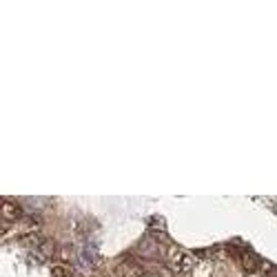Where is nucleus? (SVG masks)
<instances>
[{"mask_svg": "<svg viewBox=\"0 0 277 277\" xmlns=\"http://www.w3.org/2000/svg\"><path fill=\"white\" fill-rule=\"evenodd\" d=\"M60 260H71V251L69 249H63V251H60Z\"/></svg>", "mask_w": 277, "mask_h": 277, "instance_id": "nucleus-5", "label": "nucleus"}, {"mask_svg": "<svg viewBox=\"0 0 277 277\" xmlns=\"http://www.w3.org/2000/svg\"><path fill=\"white\" fill-rule=\"evenodd\" d=\"M0 213H3V218H7V220H16L18 218V206L14 202L3 198V202H0Z\"/></svg>", "mask_w": 277, "mask_h": 277, "instance_id": "nucleus-1", "label": "nucleus"}, {"mask_svg": "<svg viewBox=\"0 0 277 277\" xmlns=\"http://www.w3.org/2000/svg\"><path fill=\"white\" fill-rule=\"evenodd\" d=\"M118 275H120V277H140L138 268H135V266H129V264H125V266L118 268Z\"/></svg>", "mask_w": 277, "mask_h": 277, "instance_id": "nucleus-2", "label": "nucleus"}, {"mask_svg": "<svg viewBox=\"0 0 277 277\" xmlns=\"http://www.w3.org/2000/svg\"><path fill=\"white\" fill-rule=\"evenodd\" d=\"M255 257L251 255V253H242V266L246 268V270H255Z\"/></svg>", "mask_w": 277, "mask_h": 277, "instance_id": "nucleus-3", "label": "nucleus"}, {"mask_svg": "<svg viewBox=\"0 0 277 277\" xmlns=\"http://www.w3.org/2000/svg\"><path fill=\"white\" fill-rule=\"evenodd\" d=\"M53 277H71L65 266H53Z\"/></svg>", "mask_w": 277, "mask_h": 277, "instance_id": "nucleus-4", "label": "nucleus"}]
</instances>
